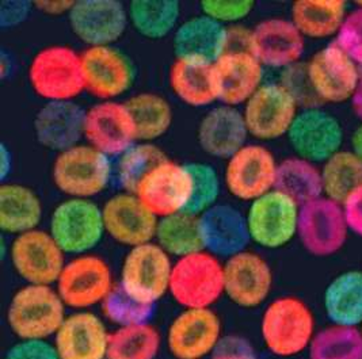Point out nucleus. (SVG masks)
<instances>
[{
	"instance_id": "obj_36",
	"label": "nucleus",
	"mask_w": 362,
	"mask_h": 359,
	"mask_svg": "<svg viewBox=\"0 0 362 359\" xmlns=\"http://www.w3.org/2000/svg\"><path fill=\"white\" fill-rule=\"evenodd\" d=\"M155 243L160 245L173 258H183L204 248L199 216L180 212L159 218Z\"/></svg>"
},
{
	"instance_id": "obj_38",
	"label": "nucleus",
	"mask_w": 362,
	"mask_h": 359,
	"mask_svg": "<svg viewBox=\"0 0 362 359\" xmlns=\"http://www.w3.org/2000/svg\"><path fill=\"white\" fill-rule=\"evenodd\" d=\"M323 196L342 204L356 189L362 186V160L353 152L341 149L322 168Z\"/></svg>"
},
{
	"instance_id": "obj_29",
	"label": "nucleus",
	"mask_w": 362,
	"mask_h": 359,
	"mask_svg": "<svg viewBox=\"0 0 362 359\" xmlns=\"http://www.w3.org/2000/svg\"><path fill=\"white\" fill-rule=\"evenodd\" d=\"M175 59L216 63L228 48V28L204 14L180 23L174 33Z\"/></svg>"
},
{
	"instance_id": "obj_13",
	"label": "nucleus",
	"mask_w": 362,
	"mask_h": 359,
	"mask_svg": "<svg viewBox=\"0 0 362 359\" xmlns=\"http://www.w3.org/2000/svg\"><path fill=\"white\" fill-rule=\"evenodd\" d=\"M277 171L279 162L269 148L246 144L227 160L223 180L235 198L252 202L276 187Z\"/></svg>"
},
{
	"instance_id": "obj_46",
	"label": "nucleus",
	"mask_w": 362,
	"mask_h": 359,
	"mask_svg": "<svg viewBox=\"0 0 362 359\" xmlns=\"http://www.w3.org/2000/svg\"><path fill=\"white\" fill-rule=\"evenodd\" d=\"M4 359H60L54 344L48 341H19L13 344Z\"/></svg>"
},
{
	"instance_id": "obj_10",
	"label": "nucleus",
	"mask_w": 362,
	"mask_h": 359,
	"mask_svg": "<svg viewBox=\"0 0 362 359\" xmlns=\"http://www.w3.org/2000/svg\"><path fill=\"white\" fill-rule=\"evenodd\" d=\"M298 112V100L282 83H264L242 110L248 136L261 141L286 136Z\"/></svg>"
},
{
	"instance_id": "obj_4",
	"label": "nucleus",
	"mask_w": 362,
	"mask_h": 359,
	"mask_svg": "<svg viewBox=\"0 0 362 359\" xmlns=\"http://www.w3.org/2000/svg\"><path fill=\"white\" fill-rule=\"evenodd\" d=\"M168 293L183 310L212 308L224 295V263L206 249L177 259Z\"/></svg>"
},
{
	"instance_id": "obj_41",
	"label": "nucleus",
	"mask_w": 362,
	"mask_h": 359,
	"mask_svg": "<svg viewBox=\"0 0 362 359\" xmlns=\"http://www.w3.org/2000/svg\"><path fill=\"white\" fill-rule=\"evenodd\" d=\"M167 159L165 152L152 143H136L118 156L115 178L122 192L134 193L149 172Z\"/></svg>"
},
{
	"instance_id": "obj_16",
	"label": "nucleus",
	"mask_w": 362,
	"mask_h": 359,
	"mask_svg": "<svg viewBox=\"0 0 362 359\" xmlns=\"http://www.w3.org/2000/svg\"><path fill=\"white\" fill-rule=\"evenodd\" d=\"M134 194L158 218L185 212L193 196V178L186 163L165 159L140 182Z\"/></svg>"
},
{
	"instance_id": "obj_34",
	"label": "nucleus",
	"mask_w": 362,
	"mask_h": 359,
	"mask_svg": "<svg viewBox=\"0 0 362 359\" xmlns=\"http://www.w3.org/2000/svg\"><path fill=\"white\" fill-rule=\"evenodd\" d=\"M132 115L139 143H152L170 131L174 113L167 99L153 93H140L125 100Z\"/></svg>"
},
{
	"instance_id": "obj_30",
	"label": "nucleus",
	"mask_w": 362,
	"mask_h": 359,
	"mask_svg": "<svg viewBox=\"0 0 362 359\" xmlns=\"http://www.w3.org/2000/svg\"><path fill=\"white\" fill-rule=\"evenodd\" d=\"M42 220V202L26 184L3 182L0 186V229L18 236L38 228Z\"/></svg>"
},
{
	"instance_id": "obj_45",
	"label": "nucleus",
	"mask_w": 362,
	"mask_h": 359,
	"mask_svg": "<svg viewBox=\"0 0 362 359\" xmlns=\"http://www.w3.org/2000/svg\"><path fill=\"white\" fill-rule=\"evenodd\" d=\"M335 44L357 66H362V6L347 13L337 34Z\"/></svg>"
},
{
	"instance_id": "obj_40",
	"label": "nucleus",
	"mask_w": 362,
	"mask_h": 359,
	"mask_svg": "<svg viewBox=\"0 0 362 359\" xmlns=\"http://www.w3.org/2000/svg\"><path fill=\"white\" fill-rule=\"evenodd\" d=\"M310 359H362V334L358 326L337 324L317 331L308 347Z\"/></svg>"
},
{
	"instance_id": "obj_7",
	"label": "nucleus",
	"mask_w": 362,
	"mask_h": 359,
	"mask_svg": "<svg viewBox=\"0 0 362 359\" xmlns=\"http://www.w3.org/2000/svg\"><path fill=\"white\" fill-rule=\"evenodd\" d=\"M173 266L171 257L158 243L137 245L125 255L118 283L140 302L156 305L168 293Z\"/></svg>"
},
{
	"instance_id": "obj_3",
	"label": "nucleus",
	"mask_w": 362,
	"mask_h": 359,
	"mask_svg": "<svg viewBox=\"0 0 362 359\" xmlns=\"http://www.w3.org/2000/svg\"><path fill=\"white\" fill-rule=\"evenodd\" d=\"M113 174L110 158L88 144L57 153L52 165L53 184L68 198L93 199L109 187Z\"/></svg>"
},
{
	"instance_id": "obj_12",
	"label": "nucleus",
	"mask_w": 362,
	"mask_h": 359,
	"mask_svg": "<svg viewBox=\"0 0 362 359\" xmlns=\"http://www.w3.org/2000/svg\"><path fill=\"white\" fill-rule=\"evenodd\" d=\"M8 257L18 277L28 285H56L66 263L64 251L49 230L40 228L16 236Z\"/></svg>"
},
{
	"instance_id": "obj_21",
	"label": "nucleus",
	"mask_w": 362,
	"mask_h": 359,
	"mask_svg": "<svg viewBox=\"0 0 362 359\" xmlns=\"http://www.w3.org/2000/svg\"><path fill=\"white\" fill-rule=\"evenodd\" d=\"M273 289V270L259 254L245 249L224 261V294L245 310L258 308Z\"/></svg>"
},
{
	"instance_id": "obj_33",
	"label": "nucleus",
	"mask_w": 362,
	"mask_h": 359,
	"mask_svg": "<svg viewBox=\"0 0 362 359\" xmlns=\"http://www.w3.org/2000/svg\"><path fill=\"white\" fill-rule=\"evenodd\" d=\"M347 16L342 0H297L291 7V20L304 38L323 40L339 32Z\"/></svg>"
},
{
	"instance_id": "obj_31",
	"label": "nucleus",
	"mask_w": 362,
	"mask_h": 359,
	"mask_svg": "<svg viewBox=\"0 0 362 359\" xmlns=\"http://www.w3.org/2000/svg\"><path fill=\"white\" fill-rule=\"evenodd\" d=\"M168 83L175 97L193 107H205L217 102L214 64L175 59L170 66Z\"/></svg>"
},
{
	"instance_id": "obj_52",
	"label": "nucleus",
	"mask_w": 362,
	"mask_h": 359,
	"mask_svg": "<svg viewBox=\"0 0 362 359\" xmlns=\"http://www.w3.org/2000/svg\"><path fill=\"white\" fill-rule=\"evenodd\" d=\"M351 151L362 160V122L351 136Z\"/></svg>"
},
{
	"instance_id": "obj_54",
	"label": "nucleus",
	"mask_w": 362,
	"mask_h": 359,
	"mask_svg": "<svg viewBox=\"0 0 362 359\" xmlns=\"http://www.w3.org/2000/svg\"><path fill=\"white\" fill-rule=\"evenodd\" d=\"M106 359H107V358H106Z\"/></svg>"
},
{
	"instance_id": "obj_53",
	"label": "nucleus",
	"mask_w": 362,
	"mask_h": 359,
	"mask_svg": "<svg viewBox=\"0 0 362 359\" xmlns=\"http://www.w3.org/2000/svg\"><path fill=\"white\" fill-rule=\"evenodd\" d=\"M360 329H361V334H362V324H361V326H360Z\"/></svg>"
},
{
	"instance_id": "obj_2",
	"label": "nucleus",
	"mask_w": 362,
	"mask_h": 359,
	"mask_svg": "<svg viewBox=\"0 0 362 359\" xmlns=\"http://www.w3.org/2000/svg\"><path fill=\"white\" fill-rule=\"evenodd\" d=\"M66 308L56 288L26 285L10 300L6 319L19 341H47L66 320Z\"/></svg>"
},
{
	"instance_id": "obj_47",
	"label": "nucleus",
	"mask_w": 362,
	"mask_h": 359,
	"mask_svg": "<svg viewBox=\"0 0 362 359\" xmlns=\"http://www.w3.org/2000/svg\"><path fill=\"white\" fill-rule=\"evenodd\" d=\"M211 359H257L255 351L242 336H223Z\"/></svg>"
},
{
	"instance_id": "obj_6",
	"label": "nucleus",
	"mask_w": 362,
	"mask_h": 359,
	"mask_svg": "<svg viewBox=\"0 0 362 359\" xmlns=\"http://www.w3.org/2000/svg\"><path fill=\"white\" fill-rule=\"evenodd\" d=\"M49 233L66 255H83L102 242V206L93 199L66 198L50 214Z\"/></svg>"
},
{
	"instance_id": "obj_11",
	"label": "nucleus",
	"mask_w": 362,
	"mask_h": 359,
	"mask_svg": "<svg viewBox=\"0 0 362 359\" xmlns=\"http://www.w3.org/2000/svg\"><path fill=\"white\" fill-rule=\"evenodd\" d=\"M349 232L342 204L323 196L300 206L297 237L313 257L326 258L339 252Z\"/></svg>"
},
{
	"instance_id": "obj_14",
	"label": "nucleus",
	"mask_w": 362,
	"mask_h": 359,
	"mask_svg": "<svg viewBox=\"0 0 362 359\" xmlns=\"http://www.w3.org/2000/svg\"><path fill=\"white\" fill-rule=\"evenodd\" d=\"M286 137L297 158L323 164L342 149L345 133L335 115L308 106L298 112Z\"/></svg>"
},
{
	"instance_id": "obj_48",
	"label": "nucleus",
	"mask_w": 362,
	"mask_h": 359,
	"mask_svg": "<svg viewBox=\"0 0 362 359\" xmlns=\"http://www.w3.org/2000/svg\"><path fill=\"white\" fill-rule=\"evenodd\" d=\"M349 230L362 237V186L342 202Z\"/></svg>"
},
{
	"instance_id": "obj_19",
	"label": "nucleus",
	"mask_w": 362,
	"mask_h": 359,
	"mask_svg": "<svg viewBox=\"0 0 362 359\" xmlns=\"http://www.w3.org/2000/svg\"><path fill=\"white\" fill-rule=\"evenodd\" d=\"M84 141L109 158L121 156L139 143L125 102L103 100L88 107L84 118Z\"/></svg>"
},
{
	"instance_id": "obj_8",
	"label": "nucleus",
	"mask_w": 362,
	"mask_h": 359,
	"mask_svg": "<svg viewBox=\"0 0 362 359\" xmlns=\"http://www.w3.org/2000/svg\"><path fill=\"white\" fill-rule=\"evenodd\" d=\"M115 286L107 261L97 255L83 254L68 261L54 288L66 308L88 310L105 298Z\"/></svg>"
},
{
	"instance_id": "obj_37",
	"label": "nucleus",
	"mask_w": 362,
	"mask_h": 359,
	"mask_svg": "<svg viewBox=\"0 0 362 359\" xmlns=\"http://www.w3.org/2000/svg\"><path fill=\"white\" fill-rule=\"evenodd\" d=\"M304 205L323 196L322 171L315 163L301 158H289L279 163L276 187Z\"/></svg>"
},
{
	"instance_id": "obj_42",
	"label": "nucleus",
	"mask_w": 362,
	"mask_h": 359,
	"mask_svg": "<svg viewBox=\"0 0 362 359\" xmlns=\"http://www.w3.org/2000/svg\"><path fill=\"white\" fill-rule=\"evenodd\" d=\"M105 317L118 326L147 324L155 314L156 305L140 302L127 293L119 283H115L113 290L100 304Z\"/></svg>"
},
{
	"instance_id": "obj_49",
	"label": "nucleus",
	"mask_w": 362,
	"mask_h": 359,
	"mask_svg": "<svg viewBox=\"0 0 362 359\" xmlns=\"http://www.w3.org/2000/svg\"><path fill=\"white\" fill-rule=\"evenodd\" d=\"M37 8L44 11L45 14H64L68 16L69 10L74 6V1H38L34 4Z\"/></svg>"
},
{
	"instance_id": "obj_35",
	"label": "nucleus",
	"mask_w": 362,
	"mask_h": 359,
	"mask_svg": "<svg viewBox=\"0 0 362 359\" xmlns=\"http://www.w3.org/2000/svg\"><path fill=\"white\" fill-rule=\"evenodd\" d=\"M129 23L148 40H162L180 26L181 4L173 0H133L128 6Z\"/></svg>"
},
{
	"instance_id": "obj_32",
	"label": "nucleus",
	"mask_w": 362,
	"mask_h": 359,
	"mask_svg": "<svg viewBox=\"0 0 362 359\" xmlns=\"http://www.w3.org/2000/svg\"><path fill=\"white\" fill-rule=\"evenodd\" d=\"M323 308L331 324L361 326L362 271L347 270L329 281L323 293Z\"/></svg>"
},
{
	"instance_id": "obj_5",
	"label": "nucleus",
	"mask_w": 362,
	"mask_h": 359,
	"mask_svg": "<svg viewBox=\"0 0 362 359\" xmlns=\"http://www.w3.org/2000/svg\"><path fill=\"white\" fill-rule=\"evenodd\" d=\"M28 78L45 102L75 100L86 91L81 53L68 45H50L34 54Z\"/></svg>"
},
{
	"instance_id": "obj_1",
	"label": "nucleus",
	"mask_w": 362,
	"mask_h": 359,
	"mask_svg": "<svg viewBox=\"0 0 362 359\" xmlns=\"http://www.w3.org/2000/svg\"><path fill=\"white\" fill-rule=\"evenodd\" d=\"M315 334V316L303 300L284 295L266 307L261 320V335L266 348L273 355L296 357L308 350Z\"/></svg>"
},
{
	"instance_id": "obj_28",
	"label": "nucleus",
	"mask_w": 362,
	"mask_h": 359,
	"mask_svg": "<svg viewBox=\"0 0 362 359\" xmlns=\"http://www.w3.org/2000/svg\"><path fill=\"white\" fill-rule=\"evenodd\" d=\"M199 227L204 248L216 257L230 258L247 249L251 242L246 214L230 205L217 204L199 214Z\"/></svg>"
},
{
	"instance_id": "obj_17",
	"label": "nucleus",
	"mask_w": 362,
	"mask_h": 359,
	"mask_svg": "<svg viewBox=\"0 0 362 359\" xmlns=\"http://www.w3.org/2000/svg\"><path fill=\"white\" fill-rule=\"evenodd\" d=\"M305 73L313 95L327 103L351 100L361 79L358 66L335 42L313 54Z\"/></svg>"
},
{
	"instance_id": "obj_23",
	"label": "nucleus",
	"mask_w": 362,
	"mask_h": 359,
	"mask_svg": "<svg viewBox=\"0 0 362 359\" xmlns=\"http://www.w3.org/2000/svg\"><path fill=\"white\" fill-rule=\"evenodd\" d=\"M264 66L251 52H226L214 63L217 102L243 106L264 84Z\"/></svg>"
},
{
	"instance_id": "obj_43",
	"label": "nucleus",
	"mask_w": 362,
	"mask_h": 359,
	"mask_svg": "<svg viewBox=\"0 0 362 359\" xmlns=\"http://www.w3.org/2000/svg\"><path fill=\"white\" fill-rule=\"evenodd\" d=\"M186 165L193 178V196L186 212L199 216L217 205L221 180L218 172L211 164L194 162L186 163Z\"/></svg>"
},
{
	"instance_id": "obj_9",
	"label": "nucleus",
	"mask_w": 362,
	"mask_h": 359,
	"mask_svg": "<svg viewBox=\"0 0 362 359\" xmlns=\"http://www.w3.org/2000/svg\"><path fill=\"white\" fill-rule=\"evenodd\" d=\"M300 206L277 189L250 202L246 221L251 242L269 249L289 245L297 236Z\"/></svg>"
},
{
	"instance_id": "obj_26",
	"label": "nucleus",
	"mask_w": 362,
	"mask_h": 359,
	"mask_svg": "<svg viewBox=\"0 0 362 359\" xmlns=\"http://www.w3.org/2000/svg\"><path fill=\"white\" fill-rule=\"evenodd\" d=\"M86 109L75 100L47 102L34 117L33 131L40 146L60 153L84 140Z\"/></svg>"
},
{
	"instance_id": "obj_15",
	"label": "nucleus",
	"mask_w": 362,
	"mask_h": 359,
	"mask_svg": "<svg viewBox=\"0 0 362 359\" xmlns=\"http://www.w3.org/2000/svg\"><path fill=\"white\" fill-rule=\"evenodd\" d=\"M68 22L87 48L115 47L129 25V14L128 7L117 0H81L74 1Z\"/></svg>"
},
{
	"instance_id": "obj_50",
	"label": "nucleus",
	"mask_w": 362,
	"mask_h": 359,
	"mask_svg": "<svg viewBox=\"0 0 362 359\" xmlns=\"http://www.w3.org/2000/svg\"><path fill=\"white\" fill-rule=\"evenodd\" d=\"M1 158H0V171H1V180L6 182L8 174L13 171V155H11V151L8 148L6 147V144H1Z\"/></svg>"
},
{
	"instance_id": "obj_25",
	"label": "nucleus",
	"mask_w": 362,
	"mask_h": 359,
	"mask_svg": "<svg viewBox=\"0 0 362 359\" xmlns=\"http://www.w3.org/2000/svg\"><path fill=\"white\" fill-rule=\"evenodd\" d=\"M109 338L103 320L88 310L68 314L54 335L60 359H106Z\"/></svg>"
},
{
	"instance_id": "obj_27",
	"label": "nucleus",
	"mask_w": 362,
	"mask_h": 359,
	"mask_svg": "<svg viewBox=\"0 0 362 359\" xmlns=\"http://www.w3.org/2000/svg\"><path fill=\"white\" fill-rule=\"evenodd\" d=\"M248 131L243 113L238 107L218 105L199 121L198 146L216 159L228 160L247 143Z\"/></svg>"
},
{
	"instance_id": "obj_39",
	"label": "nucleus",
	"mask_w": 362,
	"mask_h": 359,
	"mask_svg": "<svg viewBox=\"0 0 362 359\" xmlns=\"http://www.w3.org/2000/svg\"><path fill=\"white\" fill-rule=\"evenodd\" d=\"M162 344L156 326H118L110 334L107 359H155Z\"/></svg>"
},
{
	"instance_id": "obj_18",
	"label": "nucleus",
	"mask_w": 362,
	"mask_h": 359,
	"mask_svg": "<svg viewBox=\"0 0 362 359\" xmlns=\"http://www.w3.org/2000/svg\"><path fill=\"white\" fill-rule=\"evenodd\" d=\"M86 91L103 100H115L132 88L136 68L115 47H93L81 53Z\"/></svg>"
},
{
	"instance_id": "obj_44",
	"label": "nucleus",
	"mask_w": 362,
	"mask_h": 359,
	"mask_svg": "<svg viewBox=\"0 0 362 359\" xmlns=\"http://www.w3.org/2000/svg\"><path fill=\"white\" fill-rule=\"evenodd\" d=\"M255 7L250 0H204L199 4L201 14L224 25L239 23L252 13Z\"/></svg>"
},
{
	"instance_id": "obj_51",
	"label": "nucleus",
	"mask_w": 362,
	"mask_h": 359,
	"mask_svg": "<svg viewBox=\"0 0 362 359\" xmlns=\"http://www.w3.org/2000/svg\"><path fill=\"white\" fill-rule=\"evenodd\" d=\"M351 107H353L354 114L357 115L362 121V76L356 91H354V95L351 98Z\"/></svg>"
},
{
	"instance_id": "obj_24",
	"label": "nucleus",
	"mask_w": 362,
	"mask_h": 359,
	"mask_svg": "<svg viewBox=\"0 0 362 359\" xmlns=\"http://www.w3.org/2000/svg\"><path fill=\"white\" fill-rule=\"evenodd\" d=\"M251 53L270 68H291L301 60L305 38L291 19L269 18L251 30Z\"/></svg>"
},
{
	"instance_id": "obj_22",
	"label": "nucleus",
	"mask_w": 362,
	"mask_h": 359,
	"mask_svg": "<svg viewBox=\"0 0 362 359\" xmlns=\"http://www.w3.org/2000/svg\"><path fill=\"white\" fill-rule=\"evenodd\" d=\"M105 232L115 243L129 248L155 240L159 218L134 193L122 192L110 196L102 206Z\"/></svg>"
},
{
	"instance_id": "obj_20",
	"label": "nucleus",
	"mask_w": 362,
	"mask_h": 359,
	"mask_svg": "<svg viewBox=\"0 0 362 359\" xmlns=\"http://www.w3.org/2000/svg\"><path fill=\"white\" fill-rule=\"evenodd\" d=\"M221 320L212 308L183 310L167 329V348L177 359L211 357L221 341Z\"/></svg>"
}]
</instances>
